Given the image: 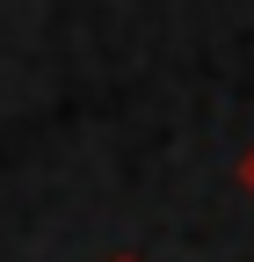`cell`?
<instances>
[{
  "mask_svg": "<svg viewBox=\"0 0 254 262\" xmlns=\"http://www.w3.org/2000/svg\"><path fill=\"white\" fill-rule=\"evenodd\" d=\"M240 189L254 196V146H247V160H240Z\"/></svg>",
  "mask_w": 254,
  "mask_h": 262,
  "instance_id": "1",
  "label": "cell"
},
{
  "mask_svg": "<svg viewBox=\"0 0 254 262\" xmlns=\"http://www.w3.org/2000/svg\"><path fill=\"white\" fill-rule=\"evenodd\" d=\"M109 262H138V255H109Z\"/></svg>",
  "mask_w": 254,
  "mask_h": 262,
  "instance_id": "2",
  "label": "cell"
}]
</instances>
